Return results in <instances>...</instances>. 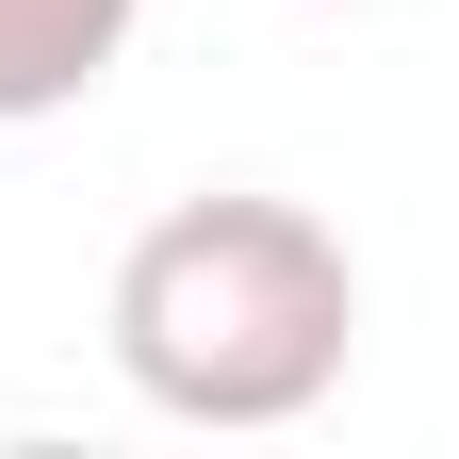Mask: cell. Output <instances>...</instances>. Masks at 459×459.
<instances>
[{"label":"cell","instance_id":"obj_1","mask_svg":"<svg viewBox=\"0 0 459 459\" xmlns=\"http://www.w3.org/2000/svg\"><path fill=\"white\" fill-rule=\"evenodd\" d=\"M361 361V263L296 197H181L115 263V377L181 427H296Z\"/></svg>","mask_w":459,"mask_h":459},{"label":"cell","instance_id":"obj_2","mask_svg":"<svg viewBox=\"0 0 459 459\" xmlns=\"http://www.w3.org/2000/svg\"><path fill=\"white\" fill-rule=\"evenodd\" d=\"M132 17H148V0H0V132L99 99L115 49H132Z\"/></svg>","mask_w":459,"mask_h":459}]
</instances>
